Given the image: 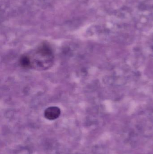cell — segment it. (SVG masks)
<instances>
[{
  "mask_svg": "<svg viewBox=\"0 0 153 154\" xmlns=\"http://www.w3.org/2000/svg\"><path fill=\"white\" fill-rule=\"evenodd\" d=\"M20 63L22 67L28 68L31 66L30 59L27 56H23L20 60Z\"/></svg>",
  "mask_w": 153,
  "mask_h": 154,
  "instance_id": "7a4b0ae2",
  "label": "cell"
},
{
  "mask_svg": "<svg viewBox=\"0 0 153 154\" xmlns=\"http://www.w3.org/2000/svg\"><path fill=\"white\" fill-rule=\"evenodd\" d=\"M61 114V110L56 106H51L45 110L44 116L47 119L50 120H55L59 117Z\"/></svg>",
  "mask_w": 153,
  "mask_h": 154,
  "instance_id": "6da1fadb",
  "label": "cell"
}]
</instances>
